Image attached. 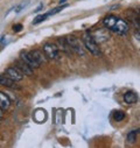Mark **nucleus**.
Here are the masks:
<instances>
[{"label": "nucleus", "mask_w": 140, "mask_h": 148, "mask_svg": "<svg viewBox=\"0 0 140 148\" xmlns=\"http://www.w3.org/2000/svg\"><path fill=\"white\" fill-rule=\"evenodd\" d=\"M103 23L108 29H110L111 32H113L118 35H126L130 29L128 23L125 20L117 18L115 15H108L103 20Z\"/></svg>", "instance_id": "obj_1"}, {"label": "nucleus", "mask_w": 140, "mask_h": 148, "mask_svg": "<svg viewBox=\"0 0 140 148\" xmlns=\"http://www.w3.org/2000/svg\"><path fill=\"white\" fill-rule=\"evenodd\" d=\"M83 43H84V47L93 55V56H100L102 55V51L96 42V40L92 38L91 35L89 34H84L83 35Z\"/></svg>", "instance_id": "obj_2"}, {"label": "nucleus", "mask_w": 140, "mask_h": 148, "mask_svg": "<svg viewBox=\"0 0 140 148\" xmlns=\"http://www.w3.org/2000/svg\"><path fill=\"white\" fill-rule=\"evenodd\" d=\"M65 41L68 43V46L70 47L73 53L77 54V55H81V56H84L85 51H84V48H83V45L82 42L80 41V39H77L76 36H67L65 38Z\"/></svg>", "instance_id": "obj_3"}, {"label": "nucleus", "mask_w": 140, "mask_h": 148, "mask_svg": "<svg viewBox=\"0 0 140 148\" xmlns=\"http://www.w3.org/2000/svg\"><path fill=\"white\" fill-rule=\"evenodd\" d=\"M43 53L50 60H56L60 56V49L55 43L48 42L43 45Z\"/></svg>", "instance_id": "obj_4"}, {"label": "nucleus", "mask_w": 140, "mask_h": 148, "mask_svg": "<svg viewBox=\"0 0 140 148\" xmlns=\"http://www.w3.org/2000/svg\"><path fill=\"white\" fill-rule=\"evenodd\" d=\"M20 57H21V60H22L23 62H26L30 68H39V66H40V64L38 63V61L34 58L32 51H22L21 55H20Z\"/></svg>", "instance_id": "obj_5"}, {"label": "nucleus", "mask_w": 140, "mask_h": 148, "mask_svg": "<svg viewBox=\"0 0 140 148\" xmlns=\"http://www.w3.org/2000/svg\"><path fill=\"white\" fill-rule=\"evenodd\" d=\"M23 76H32L33 75V68H30L26 62H23L22 60L21 61H16L15 62V65H14Z\"/></svg>", "instance_id": "obj_6"}, {"label": "nucleus", "mask_w": 140, "mask_h": 148, "mask_svg": "<svg viewBox=\"0 0 140 148\" xmlns=\"http://www.w3.org/2000/svg\"><path fill=\"white\" fill-rule=\"evenodd\" d=\"M6 76H8L11 79H13L14 82H20L23 78V75L15 68V66H10L6 69Z\"/></svg>", "instance_id": "obj_7"}, {"label": "nucleus", "mask_w": 140, "mask_h": 148, "mask_svg": "<svg viewBox=\"0 0 140 148\" xmlns=\"http://www.w3.org/2000/svg\"><path fill=\"white\" fill-rule=\"evenodd\" d=\"M124 100L126 101V104H135L138 101V95L134 91H127L124 93Z\"/></svg>", "instance_id": "obj_8"}, {"label": "nucleus", "mask_w": 140, "mask_h": 148, "mask_svg": "<svg viewBox=\"0 0 140 148\" xmlns=\"http://www.w3.org/2000/svg\"><path fill=\"white\" fill-rule=\"evenodd\" d=\"M0 85L6 86V88H16L15 82L6 75H0Z\"/></svg>", "instance_id": "obj_9"}, {"label": "nucleus", "mask_w": 140, "mask_h": 148, "mask_svg": "<svg viewBox=\"0 0 140 148\" xmlns=\"http://www.w3.org/2000/svg\"><path fill=\"white\" fill-rule=\"evenodd\" d=\"M57 45H58V49H61L62 51H64L65 54H68V55H70L73 51H71V49H70V47L68 46V43H67V41H65V39H57Z\"/></svg>", "instance_id": "obj_10"}, {"label": "nucleus", "mask_w": 140, "mask_h": 148, "mask_svg": "<svg viewBox=\"0 0 140 148\" xmlns=\"http://www.w3.org/2000/svg\"><path fill=\"white\" fill-rule=\"evenodd\" d=\"M10 105H11L10 98L4 92L0 91V108L1 110H7L10 107Z\"/></svg>", "instance_id": "obj_11"}, {"label": "nucleus", "mask_w": 140, "mask_h": 148, "mask_svg": "<svg viewBox=\"0 0 140 148\" xmlns=\"http://www.w3.org/2000/svg\"><path fill=\"white\" fill-rule=\"evenodd\" d=\"M46 111L45 110H38L36 112L34 113V119L36 120L38 123H42L46 120Z\"/></svg>", "instance_id": "obj_12"}, {"label": "nucleus", "mask_w": 140, "mask_h": 148, "mask_svg": "<svg viewBox=\"0 0 140 148\" xmlns=\"http://www.w3.org/2000/svg\"><path fill=\"white\" fill-rule=\"evenodd\" d=\"M32 54H33V56H34V58L38 61V63L41 65V63H43L45 62V56L42 55V53L41 51H39V50H32Z\"/></svg>", "instance_id": "obj_13"}, {"label": "nucleus", "mask_w": 140, "mask_h": 148, "mask_svg": "<svg viewBox=\"0 0 140 148\" xmlns=\"http://www.w3.org/2000/svg\"><path fill=\"white\" fill-rule=\"evenodd\" d=\"M137 136H138V130L131 131V132L127 134V141L132 145V143H134V142L137 141Z\"/></svg>", "instance_id": "obj_14"}, {"label": "nucleus", "mask_w": 140, "mask_h": 148, "mask_svg": "<svg viewBox=\"0 0 140 148\" xmlns=\"http://www.w3.org/2000/svg\"><path fill=\"white\" fill-rule=\"evenodd\" d=\"M113 119L116 121H121L125 119V113L123 112V111H116V112L113 113Z\"/></svg>", "instance_id": "obj_15"}, {"label": "nucleus", "mask_w": 140, "mask_h": 148, "mask_svg": "<svg viewBox=\"0 0 140 148\" xmlns=\"http://www.w3.org/2000/svg\"><path fill=\"white\" fill-rule=\"evenodd\" d=\"M48 16H49V15H48V13H46V14H41V15H38L36 18L34 19V21H33V25H38V23H40V22L45 21V20H46Z\"/></svg>", "instance_id": "obj_16"}, {"label": "nucleus", "mask_w": 140, "mask_h": 148, "mask_svg": "<svg viewBox=\"0 0 140 148\" xmlns=\"http://www.w3.org/2000/svg\"><path fill=\"white\" fill-rule=\"evenodd\" d=\"M64 7H67V6H65V5H63V6H60V7H56L55 10H53L51 12H49V13H48V15H49V16H50V15H54V14H56V13H58V12H61V11H62V10H63Z\"/></svg>", "instance_id": "obj_17"}, {"label": "nucleus", "mask_w": 140, "mask_h": 148, "mask_svg": "<svg viewBox=\"0 0 140 148\" xmlns=\"http://www.w3.org/2000/svg\"><path fill=\"white\" fill-rule=\"evenodd\" d=\"M21 29H22V25H21V23H16V25H14V26H13V30H14V32H16V33H18V32H20Z\"/></svg>", "instance_id": "obj_18"}, {"label": "nucleus", "mask_w": 140, "mask_h": 148, "mask_svg": "<svg viewBox=\"0 0 140 148\" xmlns=\"http://www.w3.org/2000/svg\"><path fill=\"white\" fill-rule=\"evenodd\" d=\"M42 7H43V6H42V5H40V6L36 8V10H35V12H40V11L42 10Z\"/></svg>", "instance_id": "obj_19"}, {"label": "nucleus", "mask_w": 140, "mask_h": 148, "mask_svg": "<svg viewBox=\"0 0 140 148\" xmlns=\"http://www.w3.org/2000/svg\"><path fill=\"white\" fill-rule=\"evenodd\" d=\"M3 116H4V113H3V110L0 108V121H1V119H3Z\"/></svg>", "instance_id": "obj_20"}, {"label": "nucleus", "mask_w": 140, "mask_h": 148, "mask_svg": "<svg viewBox=\"0 0 140 148\" xmlns=\"http://www.w3.org/2000/svg\"><path fill=\"white\" fill-rule=\"evenodd\" d=\"M64 1H65V0H61V1H60V3H64Z\"/></svg>", "instance_id": "obj_21"}]
</instances>
